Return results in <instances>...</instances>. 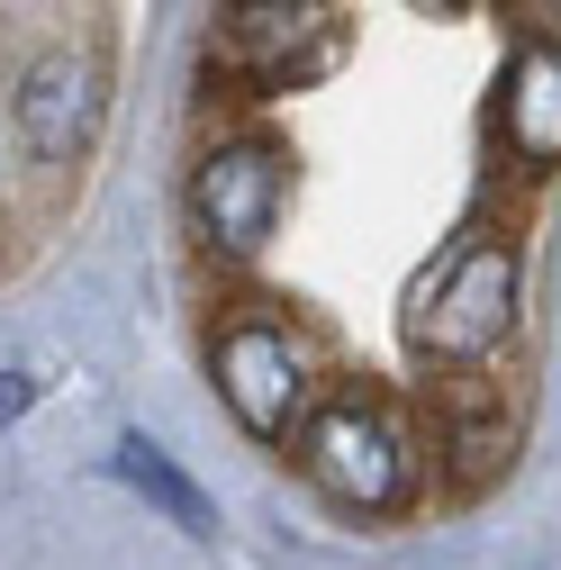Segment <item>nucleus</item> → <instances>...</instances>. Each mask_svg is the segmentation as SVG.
<instances>
[{"mask_svg": "<svg viewBox=\"0 0 561 570\" xmlns=\"http://www.w3.org/2000/svg\"><path fill=\"white\" fill-rule=\"evenodd\" d=\"M218 399L236 407L245 435L280 444L308 416V353H299V335H280L272 317H236L218 335Z\"/></svg>", "mask_w": 561, "mask_h": 570, "instance_id": "39448f33", "label": "nucleus"}, {"mask_svg": "<svg viewBox=\"0 0 561 570\" xmlns=\"http://www.w3.org/2000/svg\"><path fill=\"white\" fill-rule=\"evenodd\" d=\"M280 199H291V155L272 136H227L190 173V218L218 254H263L280 227Z\"/></svg>", "mask_w": 561, "mask_h": 570, "instance_id": "7ed1b4c3", "label": "nucleus"}, {"mask_svg": "<svg viewBox=\"0 0 561 570\" xmlns=\"http://www.w3.org/2000/svg\"><path fill=\"white\" fill-rule=\"evenodd\" d=\"M516 299H525L516 245H499V236H471V245L453 254V272L435 281L426 299H416L407 335L426 344V353H444V363H489V353H499V344L516 335Z\"/></svg>", "mask_w": 561, "mask_h": 570, "instance_id": "f257e3e1", "label": "nucleus"}, {"mask_svg": "<svg viewBox=\"0 0 561 570\" xmlns=\"http://www.w3.org/2000/svg\"><path fill=\"white\" fill-rule=\"evenodd\" d=\"M508 146H516V164H534V173H552L561 164V46L552 37H525L516 46V63H508Z\"/></svg>", "mask_w": 561, "mask_h": 570, "instance_id": "0eeeda50", "label": "nucleus"}, {"mask_svg": "<svg viewBox=\"0 0 561 570\" xmlns=\"http://www.w3.org/2000/svg\"><path fill=\"white\" fill-rule=\"evenodd\" d=\"M299 471L335 498V508H398L407 444H398V425L363 390H344V399H326V407L299 416Z\"/></svg>", "mask_w": 561, "mask_h": 570, "instance_id": "f03ea898", "label": "nucleus"}, {"mask_svg": "<svg viewBox=\"0 0 561 570\" xmlns=\"http://www.w3.org/2000/svg\"><path fill=\"white\" fill-rule=\"evenodd\" d=\"M10 118H19V146L37 164H73L100 136V118H109V63H100V46H46L19 73V91H10Z\"/></svg>", "mask_w": 561, "mask_h": 570, "instance_id": "20e7f679", "label": "nucleus"}, {"mask_svg": "<svg viewBox=\"0 0 561 570\" xmlns=\"http://www.w3.org/2000/svg\"><path fill=\"white\" fill-rule=\"evenodd\" d=\"M227 55L245 63L254 82L291 91V82H308V73L335 63V10H317V0H236Z\"/></svg>", "mask_w": 561, "mask_h": 570, "instance_id": "423d86ee", "label": "nucleus"}, {"mask_svg": "<svg viewBox=\"0 0 561 570\" xmlns=\"http://www.w3.org/2000/svg\"><path fill=\"white\" fill-rule=\"evenodd\" d=\"M525 19H534V28L552 37V28H561V0H525Z\"/></svg>", "mask_w": 561, "mask_h": 570, "instance_id": "9b49d317", "label": "nucleus"}, {"mask_svg": "<svg viewBox=\"0 0 561 570\" xmlns=\"http://www.w3.org/2000/svg\"><path fill=\"white\" fill-rule=\"evenodd\" d=\"M499 462H508V425H499V416H480V425H453V471H462V480H489Z\"/></svg>", "mask_w": 561, "mask_h": 570, "instance_id": "1a4fd4ad", "label": "nucleus"}, {"mask_svg": "<svg viewBox=\"0 0 561 570\" xmlns=\"http://www.w3.org/2000/svg\"><path fill=\"white\" fill-rule=\"evenodd\" d=\"M118 480H127L136 498H146V508H164V517H173L181 534H199V543L218 534V508H208V489H199V480H190V471H181V462H173L164 444L127 435V444H118Z\"/></svg>", "mask_w": 561, "mask_h": 570, "instance_id": "6e6552de", "label": "nucleus"}, {"mask_svg": "<svg viewBox=\"0 0 561 570\" xmlns=\"http://www.w3.org/2000/svg\"><path fill=\"white\" fill-rule=\"evenodd\" d=\"M28 399H37V390H28V381H0V416H19V407H28Z\"/></svg>", "mask_w": 561, "mask_h": 570, "instance_id": "9d476101", "label": "nucleus"}]
</instances>
